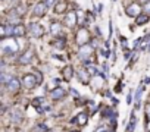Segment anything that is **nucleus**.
<instances>
[{
  "mask_svg": "<svg viewBox=\"0 0 150 132\" xmlns=\"http://www.w3.org/2000/svg\"><path fill=\"white\" fill-rule=\"evenodd\" d=\"M75 41H77L81 47L90 43V32L87 31V28H81L77 32V35H75Z\"/></svg>",
  "mask_w": 150,
  "mask_h": 132,
  "instance_id": "f257e3e1",
  "label": "nucleus"
},
{
  "mask_svg": "<svg viewBox=\"0 0 150 132\" xmlns=\"http://www.w3.org/2000/svg\"><path fill=\"white\" fill-rule=\"evenodd\" d=\"M93 51H94L93 46H91V44H86V46H83V47L78 50V57H80L81 60L87 62V60L93 56Z\"/></svg>",
  "mask_w": 150,
  "mask_h": 132,
  "instance_id": "f03ea898",
  "label": "nucleus"
},
{
  "mask_svg": "<svg viewBox=\"0 0 150 132\" xmlns=\"http://www.w3.org/2000/svg\"><path fill=\"white\" fill-rule=\"evenodd\" d=\"M141 12H143V6H140L138 3H131L125 9V13L128 16H132V18H138L141 15Z\"/></svg>",
  "mask_w": 150,
  "mask_h": 132,
  "instance_id": "7ed1b4c3",
  "label": "nucleus"
},
{
  "mask_svg": "<svg viewBox=\"0 0 150 132\" xmlns=\"http://www.w3.org/2000/svg\"><path fill=\"white\" fill-rule=\"evenodd\" d=\"M18 43L15 41V40H12L11 43H6L5 40H3V43H2V51H3V54H12V53H16L18 51Z\"/></svg>",
  "mask_w": 150,
  "mask_h": 132,
  "instance_id": "20e7f679",
  "label": "nucleus"
},
{
  "mask_svg": "<svg viewBox=\"0 0 150 132\" xmlns=\"http://www.w3.org/2000/svg\"><path fill=\"white\" fill-rule=\"evenodd\" d=\"M28 31H30V34H31L33 37H35V38H40V37H43V34H44V28H43L40 24H37V22H31V24L28 25Z\"/></svg>",
  "mask_w": 150,
  "mask_h": 132,
  "instance_id": "39448f33",
  "label": "nucleus"
},
{
  "mask_svg": "<svg viewBox=\"0 0 150 132\" xmlns=\"http://www.w3.org/2000/svg\"><path fill=\"white\" fill-rule=\"evenodd\" d=\"M35 78H37L35 74H34V75H33V74H27V75H24V78H22L24 87H25L27 90H33L35 85H38V82H37Z\"/></svg>",
  "mask_w": 150,
  "mask_h": 132,
  "instance_id": "423d86ee",
  "label": "nucleus"
},
{
  "mask_svg": "<svg viewBox=\"0 0 150 132\" xmlns=\"http://www.w3.org/2000/svg\"><path fill=\"white\" fill-rule=\"evenodd\" d=\"M63 22H65V25L68 28H74L75 25H77V11L68 12L66 16H65V19H63Z\"/></svg>",
  "mask_w": 150,
  "mask_h": 132,
  "instance_id": "0eeeda50",
  "label": "nucleus"
},
{
  "mask_svg": "<svg viewBox=\"0 0 150 132\" xmlns=\"http://www.w3.org/2000/svg\"><path fill=\"white\" fill-rule=\"evenodd\" d=\"M13 32H15V27L12 24L0 27V37H2V40H6L8 37H12Z\"/></svg>",
  "mask_w": 150,
  "mask_h": 132,
  "instance_id": "6e6552de",
  "label": "nucleus"
},
{
  "mask_svg": "<svg viewBox=\"0 0 150 132\" xmlns=\"http://www.w3.org/2000/svg\"><path fill=\"white\" fill-rule=\"evenodd\" d=\"M90 72H88V69H86V68H81L78 72H77V77H78V81L83 84V85H87L88 82H90Z\"/></svg>",
  "mask_w": 150,
  "mask_h": 132,
  "instance_id": "1a4fd4ad",
  "label": "nucleus"
},
{
  "mask_svg": "<svg viewBox=\"0 0 150 132\" xmlns=\"http://www.w3.org/2000/svg\"><path fill=\"white\" fill-rule=\"evenodd\" d=\"M46 12H47V5H46V2H40V3H37V5L34 6V9H33L34 16H44Z\"/></svg>",
  "mask_w": 150,
  "mask_h": 132,
  "instance_id": "9d476101",
  "label": "nucleus"
},
{
  "mask_svg": "<svg viewBox=\"0 0 150 132\" xmlns=\"http://www.w3.org/2000/svg\"><path fill=\"white\" fill-rule=\"evenodd\" d=\"M6 88L9 93H18L21 90V81L16 79V78H12L9 81V84H6Z\"/></svg>",
  "mask_w": 150,
  "mask_h": 132,
  "instance_id": "9b49d317",
  "label": "nucleus"
},
{
  "mask_svg": "<svg viewBox=\"0 0 150 132\" xmlns=\"http://www.w3.org/2000/svg\"><path fill=\"white\" fill-rule=\"evenodd\" d=\"M33 57H34V50H33V48H30V50H27V51L19 57V60H18V62H19L21 65H27V63H30V62L33 60Z\"/></svg>",
  "mask_w": 150,
  "mask_h": 132,
  "instance_id": "f8f14e48",
  "label": "nucleus"
},
{
  "mask_svg": "<svg viewBox=\"0 0 150 132\" xmlns=\"http://www.w3.org/2000/svg\"><path fill=\"white\" fill-rule=\"evenodd\" d=\"M87 120H88V114L83 112V113H78V116H77V117H74L71 122H72V123H78V125L84 126V125H87Z\"/></svg>",
  "mask_w": 150,
  "mask_h": 132,
  "instance_id": "ddd939ff",
  "label": "nucleus"
},
{
  "mask_svg": "<svg viewBox=\"0 0 150 132\" xmlns=\"http://www.w3.org/2000/svg\"><path fill=\"white\" fill-rule=\"evenodd\" d=\"M52 98L53 100H59V98H63L65 95H66V91L62 88V87H56L54 90H52Z\"/></svg>",
  "mask_w": 150,
  "mask_h": 132,
  "instance_id": "4468645a",
  "label": "nucleus"
},
{
  "mask_svg": "<svg viewBox=\"0 0 150 132\" xmlns=\"http://www.w3.org/2000/svg\"><path fill=\"white\" fill-rule=\"evenodd\" d=\"M72 75H74V68H72V66H65V68L62 69V77H63V79L69 81V79L72 78Z\"/></svg>",
  "mask_w": 150,
  "mask_h": 132,
  "instance_id": "2eb2a0df",
  "label": "nucleus"
},
{
  "mask_svg": "<svg viewBox=\"0 0 150 132\" xmlns=\"http://www.w3.org/2000/svg\"><path fill=\"white\" fill-rule=\"evenodd\" d=\"M60 31H62V25H60L57 21H53V22L50 24V32H52L53 35H59Z\"/></svg>",
  "mask_w": 150,
  "mask_h": 132,
  "instance_id": "dca6fc26",
  "label": "nucleus"
},
{
  "mask_svg": "<svg viewBox=\"0 0 150 132\" xmlns=\"http://www.w3.org/2000/svg\"><path fill=\"white\" fill-rule=\"evenodd\" d=\"M41 104H44V98H43V97H37V98L33 100V106L37 107L38 113H43V112H44V109L41 107Z\"/></svg>",
  "mask_w": 150,
  "mask_h": 132,
  "instance_id": "f3484780",
  "label": "nucleus"
},
{
  "mask_svg": "<svg viewBox=\"0 0 150 132\" xmlns=\"http://www.w3.org/2000/svg\"><path fill=\"white\" fill-rule=\"evenodd\" d=\"M25 32H27V28H25L24 25H21V24L15 25V32H13L15 37H24Z\"/></svg>",
  "mask_w": 150,
  "mask_h": 132,
  "instance_id": "a211bd4d",
  "label": "nucleus"
},
{
  "mask_svg": "<svg viewBox=\"0 0 150 132\" xmlns=\"http://www.w3.org/2000/svg\"><path fill=\"white\" fill-rule=\"evenodd\" d=\"M143 90H144V87L140 84V85H138V88H137V94H135V107H137V109L140 107V98H141Z\"/></svg>",
  "mask_w": 150,
  "mask_h": 132,
  "instance_id": "6ab92c4d",
  "label": "nucleus"
},
{
  "mask_svg": "<svg viewBox=\"0 0 150 132\" xmlns=\"http://www.w3.org/2000/svg\"><path fill=\"white\" fill-rule=\"evenodd\" d=\"M137 25H144V24H147L149 22V15H146V13H141L138 18H137Z\"/></svg>",
  "mask_w": 150,
  "mask_h": 132,
  "instance_id": "aec40b11",
  "label": "nucleus"
},
{
  "mask_svg": "<svg viewBox=\"0 0 150 132\" xmlns=\"http://www.w3.org/2000/svg\"><path fill=\"white\" fill-rule=\"evenodd\" d=\"M65 11H66V3L65 2H60V3H57L54 6V12L56 13H63Z\"/></svg>",
  "mask_w": 150,
  "mask_h": 132,
  "instance_id": "412c9836",
  "label": "nucleus"
},
{
  "mask_svg": "<svg viewBox=\"0 0 150 132\" xmlns=\"http://www.w3.org/2000/svg\"><path fill=\"white\" fill-rule=\"evenodd\" d=\"M49 131V128H47V125H44V123H38L34 129H33V132H47Z\"/></svg>",
  "mask_w": 150,
  "mask_h": 132,
  "instance_id": "4be33fe9",
  "label": "nucleus"
},
{
  "mask_svg": "<svg viewBox=\"0 0 150 132\" xmlns=\"http://www.w3.org/2000/svg\"><path fill=\"white\" fill-rule=\"evenodd\" d=\"M11 119H12L13 122H21V113H19L18 110L11 112Z\"/></svg>",
  "mask_w": 150,
  "mask_h": 132,
  "instance_id": "5701e85b",
  "label": "nucleus"
},
{
  "mask_svg": "<svg viewBox=\"0 0 150 132\" xmlns=\"http://www.w3.org/2000/svg\"><path fill=\"white\" fill-rule=\"evenodd\" d=\"M134 128H135V117L132 116V117H131V122L128 123V126H127V129H125V132H132Z\"/></svg>",
  "mask_w": 150,
  "mask_h": 132,
  "instance_id": "b1692460",
  "label": "nucleus"
},
{
  "mask_svg": "<svg viewBox=\"0 0 150 132\" xmlns=\"http://www.w3.org/2000/svg\"><path fill=\"white\" fill-rule=\"evenodd\" d=\"M12 79V77H9V75H6L5 72H2L0 74V81H2L3 84H9V81Z\"/></svg>",
  "mask_w": 150,
  "mask_h": 132,
  "instance_id": "393cba45",
  "label": "nucleus"
},
{
  "mask_svg": "<svg viewBox=\"0 0 150 132\" xmlns=\"http://www.w3.org/2000/svg\"><path fill=\"white\" fill-rule=\"evenodd\" d=\"M143 13L150 15V0H149V2H146V3L143 5Z\"/></svg>",
  "mask_w": 150,
  "mask_h": 132,
  "instance_id": "a878e982",
  "label": "nucleus"
},
{
  "mask_svg": "<svg viewBox=\"0 0 150 132\" xmlns=\"http://www.w3.org/2000/svg\"><path fill=\"white\" fill-rule=\"evenodd\" d=\"M46 2V5H47V8H52V6H54V5H57L56 2L57 0H44Z\"/></svg>",
  "mask_w": 150,
  "mask_h": 132,
  "instance_id": "bb28decb",
  "label": "nucleus"
},
{
  "mask_svg": "<svg viewBox=\"0 0 150 132\" xmlns=\"http://www.w3.org/2000/svg\"><path fill=\"white\" fill-rule=\"evenodd\" d=\"M131 103H132V91L129 90V93H128V95H127V104L129 106Z\"/></svg>",
  "mask_w": 150,
  "mask_h": 132,
  "instance_id": "cd10ccee",
  "label": "nucleus"
},
{
  "mask_svg": "<svg viewBox=\"0 0 150 132\" xmlns=\"http://www.w3.org/2000/svg\"><path fill=\"white\" fill-rule=\"evenodd\" d=\"M146 116H147V119L150 120V103L146 104Z\"/></svg>",
  "mask_w": 150,
  "mask_h": 132,
  "instance_id": "c85d7f7f",
  "label": "nucleus"
},
{
  "mask_svg": "<svg viewBox=\"0 0 150 132\" xmlns=\"http://www.w3.org/2000/svg\"><path fill=\"white\" fill-rule=\"evenodd\" d=\"M54 46H56V47H59V48L62 50V48L65 47V44H63V40H59V41H56V44H54Z\"/></svg>",
  "mask_w": 150,
  "mask_h": 132,
  "instance_id": "c756f323",
  "label": "nucleus"
},
{
  "mask_svg": "<svg viewBox=\"0 0 150 132\" xmlns=\"http://www.w3.org/2000/svg\"><path fill=\"white\" fill-rule=\"evenodd\" d=\"M96 132H109V129H108L106 126H99V128L96 129Z\"/></svg>",
  "mask_w": 150,
  "mask_h": 132,
  "instance_id": "7c9ffc66",
  "label": "nucleus"
},
{
  "mask_svg": "<svg viewBox=\"0 0 150 132\" xmlns=\"http://www.w3.org/2000/svg\"><path fill=\"white\" fill-rule=\"evenodd\" d=\"M102 66H103V71H105V72H106V75H108V72H109V66H108V63H103Z\"/></svg>",
  "mask_w": 150,
  "mask_h": 132,
  "instance_id": "2f4dec72",
  "label": "nucleus"
},
{
  "mask_svg": "<svg viewBox=\"0 0 150 132\" xmlns=\"http://www.w3.org/2000/svg\"><path fill=\"white\" fill-rule=\"evenodd\" d=\"M115 91H116V93H121V84L115 87Z\"/></svg>",
  "mask_w": 150,
  "mask_h": 132,
  "instance_id": "473e14b6",
  "label": "nucleus"
},
{
  "mask_svg": "<svg viewBox=\"0 0 150 132\" xmlns=\"http://www.w3.org/2000/svg\"><path fill=\"white\" fill-rule=\"evenodd\" d=\"M146 131H147V132H150V120H149V122H147V125H146Z\"/></svg>",
  "mask_w": 150,
  "mask_h": 132,
  "instance_id": "72a5a7b5",
  "label": "nucleus"
},
{
  "mask_svg": "<svg viewBox=\"0 0 150 132\" xmlns=\"http://www.w3.org/2000/svg\"><path fill=\"white\" fill-rule=\"evenodd\" d=\"M71 132H78V131H71Z\"/></svg>",
  "mask_w": 150,
  "mask_h": 132,
  "instance_id": "f704fd0d",
  "label": "nucleus"
},
{
  "mask_svg": "<svg viewBox=\"0 0 150 132\" xmlns=\"http://www.w3.org/2000/svg\"><path fill=\"white\" fill-rule=\"evenodd\" d=\"M19 132H21V131H19Z\"/></svg>",
  "mask_w": 150,
  "mask_h": 132,
  "instance_id": "c9c22d12",
  "label": "nucleus"
}]
</instances>
